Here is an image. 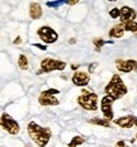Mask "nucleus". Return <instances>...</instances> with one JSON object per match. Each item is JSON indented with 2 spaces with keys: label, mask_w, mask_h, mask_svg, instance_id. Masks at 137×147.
<instances>
[{
  "label": "nucleus",
  "mask_w": 137,
  "mask_h": 147,
  "mask_svg": "<svg viewBox=\"0 0 137 147\" xmlns=\"http://www.w3.org/2000/svg\"><path fill=\"white\" fill-rule=\"evenodd\" d=\"M59 89H47V90L42 91L38 96V103L43 107H51V105H59L60 102L53 95L59 94Z\"/></svg>",
  "instance_id": "39448f33"
},
{
  "label": "nucleus",
  "mask_w": 137,
  "mask_h": 147,
  "mask_svg": "<svg viewBox=\"0 0 137 147\" xmlns=\"http://www.w3.org/2000/svg\"><path fill=\"white\" fill-rule=\"evenodd\" d=\"M66 67V62L61 60H53V59H43L41 61V70L38 74L42 72H51V71H62Z\"/></svg>",
  "instance_id": "20e7f679"
},
{
  "label": "nucleus",
  "mask_w": 137,
  "mask_h": 147,
  "mask_svg": "<svg viewBox=\"0 0 137 147\" xmlns=\"http://www.w3.org/2000/svg\"><path fill=\"white\" fill-rule=\"evenodd\" d=\"M137 17V13L133 8H130L127 5L121 8V23H127L135 20Z\"/></svg>",
  "instance_id": "9b49d317"
},
{
  "label": "nucleus",
  "mask_w": 137,
  "mask_h": 147,
  "mask_svg": "<svg viewBox=\"0 0 137 147\" xmlns=\"http://www.w3.org/2000/svg\"><path fill=\"white\" fill-rule=\"evenodd\" d=\"M29 17L33 20H37L42 17V7L39 3H30L29 4Z\"/></svg>",
  "instance_id": "ddd939ff"
},
{
  "label": "nucleus",
  "mask_w": 137,
  "mask_h": 147,
  "mask_svg": "<svg viewBox=\"0 0 137 147\" xmlns=\"http://www.w3.org/2000/svg\"><path fill=\"white\" fill-rule=\"evenodd\" d=\"M18 66L20 70H27L28 69V59H27L26 55H19V59H18Z\"/></svg>",
  "instance_id": "dca6fc26"
},
{
  "label": "nucleus",
  "mask_w": 137,
  "mask_h": 147,
  "mask_svg": "<svg viewBox=\"0 0 137 147\" xmlns=\"http://www.w3.org/2000/svg\"><path fill=\"white\" fill-rule=\"evenodd\" d=\"M37 34L39 36V38H41L46 45L55 43V42L59 39V34H57V32L53 28L48 27V26H43V27H41V28H38Z\"/></svg>",
  "instance_id": "0eeeda50"
},
{
  "label": "nucleus",
  "mask_w": 137,
  "mask_h": 147,
  "mask_svg": "<svg viewBox=\"0 0 137 147\" xmlns=\"http://www.w3.org/2000/svg\"><path fill=\"white\" fill-rule=\"evenodd\" d=\"M136 137H137V134H136Z\"/></svg>",
  "instance_id": "c85d7f7f"
},
{
  "label": "nucleus",
  "mask_w": 137,
  "mask_h": 147,
  "mask_svg": "<svg viewBox=\"0 0 137 147\" xmlns=\"http://www.w3.org/2000/svg\"><path fill=\"white\" fill-rule=\"evenodd\" d=\"M75 41H76L75 38H71V39H70V45H74V43H75Z\"/></svg>",
  "instance_id": "bb28decb"
},
{
  "label": "nucleus",
  "mask_w": 137,
  "mask_h": 147,
  "mask_svg": "<svg viewBox=\"0 0 137 147\" xmlns=\"http://www.w3.org/2000/svg\"><path fill=\"white\" fill-rule=\"evenodd\" d=\"M114 123L122 128H132L136 123V118L133 115H124V117L117 118L114 121Z\"/></svg>",
  "instance_id": "f8f14e48"
},
{
  "label": "nucleus",
  "mask_w": 137,
  "mask_h": 147,
  "mask_svg": "<svg viewBox=\"0 0 137 147\" xmlns=\"http://www.w3.org/2000/svg\"><path fill=\"white\" fill-rule=\"evenodd\" d=\"M93 43H94V46H95V50L98 51V52H100L102 47L107 43V41H104V39H102V38H95L93 41Z\"/></svg>",
  "instance_id": "6ab92c4d"
},
{
  "label": "nucleus",
  "mask_w": 137,
  "mask_h": 147,
  "mask_svg": "<svg viewBox=\"0 0 137 147\" xmlns=\"http://www.w3.org/2000/svg\"><path fill=\"white\" fill-rule=\"evenodd\" d=\"M20 43H22V38H20V37L18 36L17 38L14 39V45H20Z\"/></svg>",
  "instance_id": "393cba45"
},
{
  "label": "nucleus",
  "mask_w": 137,
  "mask_h": 147,
  "mask_svg": "<svg viewBox=\"0 0 137 147\" xmlns=\"http://www.w3.org/2000/svg\"><path fill=\"white\" fill-rule=\"evenodd\" d=\"M0 122H1V127L4 128L9 134H18L19 133L20 127H19V124H18V122L15 121L14 118H11L8 113H3Z\"/></svg>",
  "instance_id": "423d86ee"
},
{
  "label": "nucleus",
  "mask_w": 137,
  "mask_h": 147,
  "mask_svg": "<svg viewBox=\"0 0 137 147\" xmlns=\"http://www.w3.org/2000/svg\"><path fill=\"white\" fill-rule=\"evenodd\" d=\"M124 34V26L123 23H119L117 26H114L113 28L109 30V37L112 38H122Z\"/></svg>",
  "instance_id": "4468645a"
},
{
  "label": "nucleus",
  "mask_w": 137,
  "mask_h": 147,
  "mask_svg": "<svg viewBox=\"0 0 137 147\" xmlns=\"http://www.w3.org/2000/svg\"><path fill=\"white\" fill-rule=\"evenodd\" d=\"M28 134L32 138V141L36 143L38 147H46L47 143L50 142L52 132L50 128L47 127H41L36 122H29L28 123Z\"/></svg>",
  "instance_id": "f257e3e1"
},
{
  "label": "nucleus",
  "mask_w": 137,
  "mask_h": 147,
  "mask_svg": "<svg viewBox=\"0 0 137 147\" xmlns=\"http://www.w3.org/2000/svg\"><path fill=\"white\" fill-rule=\"evenodd\" d=\"M97 66H98V63H97V62L91 63V65H90V67H89V72H94V69H95Z\"/></svg>",
  "instance_id": "b1692460"
},
{
  "label": "nucleus",
  "mask_w": 137,
  "mask_h": 147,
  "mask_svg": "<svg viewBox=\"0 0 137 147\" xmlns=\"http://www.w3.org/2000/svg\"><path fill=\"white\" fill-rule=\"evenodd\" d=\"M72 84L76 85V86H86L90 81V76L88 75V72L84 71H76L74 75H72Z\"/></svg>",
  "instance_id": "9d476101"
},
{
  "label": "nucleus",
  "mask_w": 137,
  "mask_h": 147,
  "mask_svg": "<svg viewBox=\"0 0 137 147\" xmlns=\"http://www.w3.org/2000/svg\"><path fill=\"white\" fill-rule=\"evenodd\" d=\"M136 37H137V34H136Z\"/></svg>",
  "instance_id": "c756f323"
},
{
  "label": "nucleus",
  "mask_w": 137,
  "mask_h": 147,
  "mask_svg": "<svg viewBox=\"0 0 137 147\" xmlns=\"http://www.w3.org/2000/svg\"><path fill=\"white\" fill-rule=\"evenodd\" d=\"M90 124H97V125H102V127H111V123L107 119H100V118H91L89 119Z\"/></svg>",
  "instance_id": "2eb2a0df"
},
{
  "label": "nucleus",
  "mask_w": 137,
  "mask_h": 147,
  "mask_svg": "<svg viewBox=\"0 0 137 147\" xmlns=\"http://www.w3.org/2000/svg\"><path fill=\"white\" fill-rule=\"evenodd\" d=\"M66 4L67 5H75V4H78V0H75V1H66Z\"/></svg>",
  "instance_id": "a878e982"
},
{
  "label": "nucleus",
  "mask_w": 137,
  "mask_h": 147,
  "mask_svg": "<svg viewBox=\"0 0 137 147\" xmlns=\"http://www.w3.org/2000/svg\"><path fill=\"white\" fill-rule=\"evenodd\" d=\"M123 26H124V30H128V32H132V33H136L137 34V22L136 20L123 23Z\"/></svg>",
  "instance_id": "f3484780"
},
{
  "label": "nucleus",
  "mask_w": 137,
  "mask_h": 147,
  "mask_svg": "<svg viewBox=\"0 0 137 147\" xmlns=\"http://www.w3.org/2000/svg\"><path fill=\"white\" fill-rule=\"evenodd\" d=\"M113 102L114 100L108 95H105L102 99V102H100V108H102L104 119H107L109 122L113 119Z\"/></svg>",
  "instance_id": "6e6552de"
},
{
  "label": "nucleus",
  "mask_w": 137,
  "mask_h": 147,
  "mask_svg": "<svg viewBox=\"0 0 137 147\" xmlns=\"http://www.w3.org/2000/svg\"><path fill=\"white\" fill-rule=\"evenodd\" d=\"M135 125H136V127H137V118H136V123H135Z\"/></svg>",
  "instance_id": "cd10ccee"
},
{
  "label": "nucleus",
  "mask_w": 137,
  "mask_h": 147,
  "mask_svg": "<svg viewBox=\"0 0 137 147\" xmlns=\"http://www.w3.org/2000/svg\"><path fill=\"white\" fill-rule=\"evenodd\" d=\"M104 91L108 96H111L113 100L121 99L127 94L128 89L124 85L123 80L119 75H113L111 79V81L107 84V86L104 88Z\"/></svg>",
  "instance_id": "f03ea898"
},
{
  "label": "nucleus",
  "mask_w": 137,
  "mask_h": 147,
  "mask_svg": "<svg viewBox=\"0 0 137 147\" xmlns=\"http://www.w3.org/2000/svg\"><path fill=\"white\" fill-rule=\"evenodd\" d=\"M114 147H127V143L124 142V141H118Z\"/></svg>",
  "instance_id": "5701e85b"
},
{
  "label": "nucleus",
  "mask_w": 137,
  "mask_h": 147,
  "mask_svg": "<svg viewBox=\"0 0 137 147\" xmlns=\"http://www.w3.org/2000/svg\"><path fill=\"white\" fill-rule=\"evenodd\" d=\"M115 67L118 71L122 72H132L137 71V61L136 60H115Z\"/></svg>",
  "instance_id": "1a4fd4ad"
},
{
  "label": "nucleus",
  "mask_w": 137,
  "mask_h": 147,
  "mask_svg": "<svg viewBox=\"0 0 137 147\" xmlns=\"http://www.w3.org/2000/svg\"><path fill=\"white\" fill-rule=\"evenodd\" d=\"M84 142H85V141H84V138L81 136H75L74 138L69 142V147H78V146L83 145Z\"/></svg>",
  "instance_id": "a211bd4d"
},
{
  "label": "nucleus",
  "mask_w": 137,
  "mask_h": 147,
  "mask_svg": "<svg viewBox=\"0 0 137 147\" xmlns=\"http://www.w3.org/2000/svg\"><path fill=\"white\" fill-rule=\"evenodd\" d=\"M78 104L85 110H97L98 109V94L83 89L81 94L78 96Z\"/></svg>",
  "instance_id": "7ed1b4c3"
},
{
  "label": "nucleus",
  "mask_w": 137,
  "mask_h": 147,
  "mask_svg": "<svg viewBox=\"0 0 137 147\" xmlns=\"http://www.w3.org/2000/svg\"><path fill=\"white\" fill-rule=\"evenodd\" d=\"M62 4H66V1H48L46 3V5H47L48 8H59L60 5Z\"/></svg>",
  "instance_id": "412c9836"
},
{
  "label": "nucleus",
  "mask_w": 137,
  "mask_h": 147,
  "mask_svg": "<svg viewBox=\"0 0 137 147\" xmlns=\"http://www.w3.org/2000/svg\"><path fill=\"white\" fill-rule=\"evenodd\" d=\"M33 46H34V47H37V48H39V50H42V51H46V50H47V46H43V45L33 43Z\"/></svg>",
  "instance_id": "4be33fe9"
},
{
  "label": "nucleus",
  "mask_w": 137,
  "mask_h": 147,
  "mask_svg": "<svg viewBox=\"0 0 137 147\" xmlns=\"http://www.w3.org/2000/svg\"><path fill=\"white\" fill-rule=\"evenodd\" d=\"M109 15H111L113 19H115V18H118V17L121 18V9H118V8L111 9V10H109Z\"/></svg>",
  "instance_id": "aec40b11"
}]
</instances>
